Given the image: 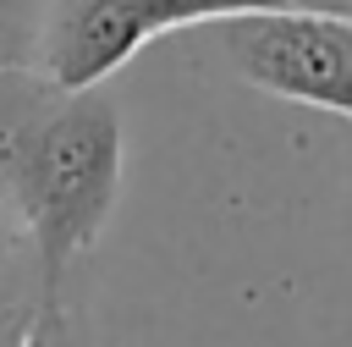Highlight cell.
Instances as JSON below:
<instances>
[{
    "label": "cell",
    "instance_id": "cell-1",
    "mask_svg": "<svg viewBox=\"0 0 352 347\" xmlns=\"http://www.w3.org/2000/svg\"><path fill=\"white\" fill-rule=\"evenodd\" d=\"M121 165H126L121 105L104 88L82 94L55 88L33 116L0 187V198L22 220L50 308H66V270L104 237L121 198Z\"/></svg>",
    "mask_w": 352,
    "mask_h": 347
},
{
    "label": "cell",
    "instance_id": "cell-2",
    "mask_svg": "<svg viewBox=\"0 0 352 347\" xmlns=\"http://www.w3.org/2000/svg\"><path fill=\"white\" fill-rule=\"evenodd\" d=\"M209 39L242 83L352 121V17L248 11L209 22Z\"/></svg>",
    "mask_w": 352,
    "mask_h": 347
},
{
    "label": "cell",
    "instance_id": "cell-3",
    "mask_svg": "<svg viewBox=\"0 0 352 347\" xmlns=\"http://www.w3.org/2000/svg\"><path fill=\"white\" fill-rule=\"evenodd\" d=\"M264 11L258 0H50L38 72L66 88H104L148 39Z\"/></svg>",
    "mask_w": 352,
    "mask_h": 347
},
{
    "label": "cell",
    "instance_id": "cell-4",
    "mask_svg": "<svg viewBox=\"0 0 352 347\" xmlns=\"http://www.w3.org/2000/svg\"><path fill=\"white\" fill-rule=\"evenodd\" d=\"M50 314L44 303V281L33 253H16L0 264V347H28L38 336V319Z\"/></svg>",
    "mask_w": 352,
    "mask_h": 347
},
{
    "label": "cell",
    "instance_id": "cell-5",
    "mask_svg": "<svg viewBox=\"0 0 352 347\" xmlns=\"http://www.w3.org/2000/svg\"><path fill=\"white\" fill-rule=\"evenodd\" d=\"M55 94V83L38 72V66H22V72H0V187L11 176V160L33 127V116L44 110V99Z\"/></svg>",
    "mask_w": 352,
    "mask_h": 347
},
{
    "label": "cell",
    "instance_id": "cell-6",
    "mask_svg": "<svg viewBox=\"0 0 352 347\" xmlns=\"http://www.w3.org/2000/svg\"><path fill=\"white\" fill-rule=\"evenodd\" d=\"M50 0H0V72L38 66Z\"/></svg>",
    "mask_w": 352,
    "mask_h": 347
},
{
    "label": "cell",
    "instance_id": "cell-7",
    "mask_svg": "<svg viewBox=\"0 0 352 347\" xmlns=\"http://www.w3.org/2000/svg\"><path fill=\"white\" fill-rule=\"evenodd\" d=\"M28 347H82V336L72 330V319H66V308H50V314L38 319V336H33Z\"/></svg>",
    "mask_w": 352,
    "mask_h": 347
},
{
    "label": "cell",
    "instance_id": "cell-8",
    "mask_svg": "<svg viewBox=\"0 0 352 347\" xmlns=\"http://www.w3.org/2000/svg\"><path fill=\"white\" fill-rule=\"evenodd\" d=\"M16 253H33V248H28V237H22V220L11 215V204L0 198V264H6V259H16Z\"/></svg>",
    "mask_w": 352,
    "mask_h": 347
}]
</instances>
